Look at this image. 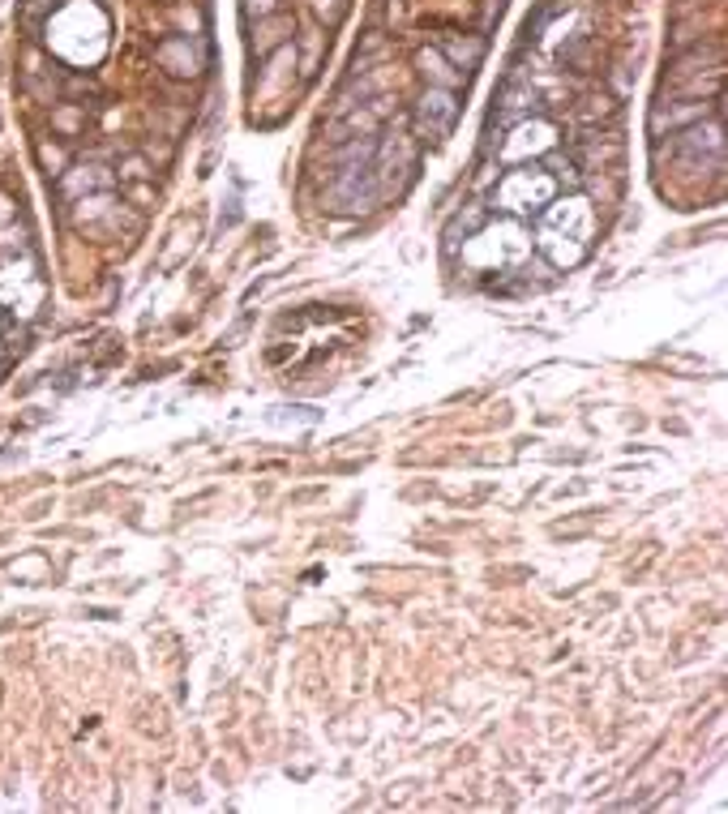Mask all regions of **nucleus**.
I'll return each instance as SVG.
<instances>
[{
    "instance_id": "obj_2",
    "label": "nucleus",
    "mask_w": 728,
    "mask_h": 814,
    "mask_svg": "<svg viewBox=\"0 0 728 814\" xmlns=\"http://www.w3.org/2000/svg\"><path fill=\"white\" fill-rule=\"evenodd\" d=\"M557 194V180L549 172H535V167H518L502 180L497 189V206L510 214H532V211H544Z\"/></svg>"
},
{
    "instance_id": "obj_13",
    "label": "nucleus",
    "mask_w": 728,
    "mask_h": 814,
    "mask_svg": "<svg viewBox=\"0 0 728 814\" xmlns=\"http://www.w3.org/2000/svg\"><path fill=\"white\" fill-rule=\"evenodd\" d=\"M313 9L322 17H330V22H339V0H313Z\"/></svg>"
},
{
    "instance_id": "obj_8",
    "label": "nucleus",
    "mask_w": 728,
    "mask_h": 814,
    "mask_svg": "<svg viewBox=\"0 0 728 814\" xmlns=\"http://www.w3.org/2000/svg\"><path fill=\"white\" fill-rule=\"evenodd\" d=\"M108 185V172L103 167H69L61 176V189L65 197H78V194H90V189H103Z\"/></svg>"
},
{
    "instance_id": "obj_10",
    "label": "nucleus",
    "mask_w": 728,
    "mask_h": 814,
    "mask_svg": "<svg viewBox=\"0 0 728 814\" xmlns=\"http://www.w3.org/2000/svg\"><path fill=\"white\" fill-rule=\"evenodd\" d=\"M707 147L720 150V120H712V125H707ZM677 150H703V129L681 133V137H677Z\"/></svg>"
},
{
    "instance_id": "obj_4",
    "label": "nucleus",
    "mask_w": 728,
    "mask_h": 814,
    "mask_svg": "<svg viewBox=\"0 0 728 814\" xmlns=\"http://www.w3.org/2000/svg\"><path fill=\"white\" fill-rule=\"evenodd\" d=\"M159 65L167 69V73H176V78H197L202 73V52H197V43H189V34H176V39H167V43H159Z\"/></svg>"
},
{
    "instance_id": "obj_5",
    "label": "nucleus",
    "mask_w": 728,
    "mask_h": 814,
    "mask_svg": "<svg viewBox=\"0 0 728 814\" xmlns=\"http://www.w3.org/2000/svg\"><path fill=\"white\" fill-rule=\"evenodd\" d=\"M535 112V90L532 81H510L502 90V120H497V129L506 125H518V120H527Z\"/></svg>"
},
{
    "instance_id": "obj_11",
    "label": "nucleus",
    "mask_w": 728,
    "mask_h": 814,
    "mask_svg": "<svg viewBox=\"0 0 728 814\" xmlns=\"http://www.w3.org/2000/svg\"><path fill=\"white\" fill-rule=\"evenodd\" d=\"M81 120H86V112H81L78 103H69V108H61V112H52V125H56L61 133H78Z\"/></svg>"
},
{
    "instance_id": "obj_12",
    "label": "nucleus",
    "mask_w": 728,
    "mask_h": 814,
    "mask_svg": "<svg viewBox=\"0 0 728 814\" xmlns=\"http://www.w3.org/2000/svg\"><path fill=\"white\" fill-rule=\"evenodd\" d=\"M14 219H17V211H14V197H5V194H0V228H9Z\"/></svg>"
},
{
    "instance_id": "obj_9",
    "label": "nucleus",
    "mask_w": 728,
    "mask_h": 814,
    "mask_svg": "<svg viewBox=\"0 0 728 814\" xmlns=\"http://www.w3.org/2000/svg\"><path fill=\"white\" fill-rule=\"evenodd\" d=\"M441 56H450L454 65H459V73H463V69H476L480 56H485V39H446V43H441Z\"/></svg>"
},
{
    "instance_id": "obj_17",
    "label": "nucleus",
    "mask_w": 728,
    "mask_h": 814,
    "mask_svg": "<svg viewBox=\"0 0 728 814\" xmlns=\"http://www.w3.org/2000/svg\"><path fill=\"white\" fill-rule=\"evenodd\" d=\"M52 5H61V0H31V9H52Z\"/></svg>"
},
{
    "instance_id": "obj_3",
    "label": "nucleus",
    "mask_w": 728,
    "mask_h": 814,
    "mask_svg": "<svg viewBox=\"0 0 728 814\" xmlns=\"http://www.w3.org/2000/svg\"><path fill=\"white\" fill-rule=\"evenodd\" d=\"M454 116H459L454 90H441V86H429L424 99L416 103V125H421V133L429 142H441V137L454 129Z\"/></svg>"
},
{
    "instance_id": "obj_16",
    "label": "nucleus",
    "mask_w": 728,
    "mask_h": 814,
    "mask_svg": "<svg viewBox=\"0 0 728 814\" xmlns=\"http://www.w3.org/2000/svg\"><path fill=\"white\" fill-rule=\"evenodd\" d=\"M249 9H258V14L266 17V14H270V9H275V0H249Z\"/></svg>"
},
{
    "instance_id": "obj_1",
    "label": "nucleus",
    "mask_w": 728,
    "mask_h": 814,
    "mask_svg": "<svg viewBox=\"0 0 728 814\" xmlns=\"http://www.w3.org/2000/svg\"><path fill=\"white\" fill-rule=\"evenodd\" d=\"M591 232H596V219H591V206L582 197H570V202H557L544 211V223H540V249L549 253L553 266H579L591 249Z\"/></svg>"
},
{
    "instance_id": "obj_14",
    "label": "nucleus",
    "mask_w": 728,
    "mask_h": 814,
    "mask_svg": "<svg viewBox=\"0 0 728 814\" xmlns=\"http://www.w3.org/2000/svg\"><path fill=\"white\" fill-rule=\"evenodd\" d=\"M39 159L48 163V167H61V163H65V155H61V150H52V147H39Z\"/></svg>"
},
{
    "instance_id": "obj_15",
    "label": "nucleus",
    "mask_w": 728,
    "mask_h": 814,
    "mask_svg": "<svg viewBox=\"0 0 728 814\" xmlns=\"http://www.w3.org/2000/svg\"><path fill=\"white\" fill-rule=\"evenodd\" d=\"M120 172H125V176H146L142 159H129V163H125V167H120Z\"/></svg>"
},
{
    "instance_id": "obj_6",
    "label": "nucleus",
    "mask_w": 728,
    "mask_h": 814,
    "mask_svg": "<svg viewBox=\"0 0 728 814\" xmlns=\"http://www.w3.org/2000/svg\"><path fill=\"white\" fill-rule=\"evenodd\" d=\"M421 69H424V78H429V86H441V90H459V81H463V73H459L437 48L421 52Z\"/></svg>"
},
{
    "instance_id": "obj_7",
    "label": "nucleus",
    "mask_w": 728,
    "mask_h": 814,
    "mask_svg": "<svg viewBox=\"0 0 728 814\" xmlns=\"http://www.w3.org/2000/svg\"><path fill=\"white\" fill-rule=\"evenodd\" d=\"M288 34H291V17H283V14L266 17V22L258 26V34H253V52H258V56H270L275 48H283Z\"/></svg>"
}]
</instances>
